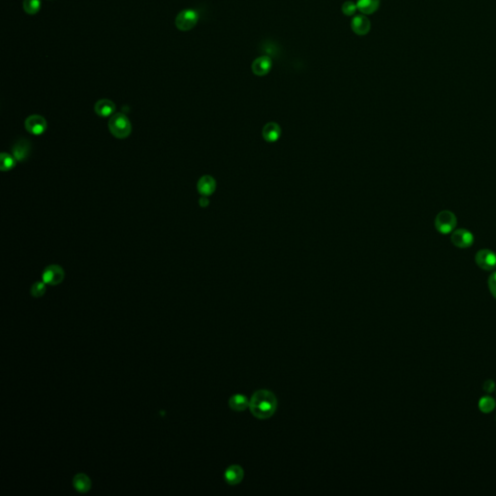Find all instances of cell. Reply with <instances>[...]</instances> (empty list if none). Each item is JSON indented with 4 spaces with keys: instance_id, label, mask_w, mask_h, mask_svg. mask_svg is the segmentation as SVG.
<instances>
[{
    "instance_id": "cell-1",
    "label": "cell",
    "mask_w": 496,
    "mask_h": 496,
    "mask_svg": "<svg viewBox=\"0 0 496 496\" xmlns=\"http://www.w3.org/2000/svg\"><path fill=\"white\" fill-rule=\"evenodd\" d=\"M278 402L275 394L268 389H258L249 400V410L255 418L267 420L276 412Z\"/></svg>"
},
{
    "instance_id": "cell-2",
    "label": "cell",
    "mask_w": 496,
    "mask_h": 496,
    "mask_svg": "<svg viewBox=\"0 0 496 496\" xmlns=\"http://www.w3.org/2000/svg\"><path fill=\"white\" fill-rule=\"evenodd\" d=\"M109 129L116 138L124 139L131 133L132 126L125 115L118 113L114 115L109 121Z\"/></svg>"
},
{
    "instance_id": "cell-3",
    "label": "cell",
    "mask_w": 496,
    "mask_h": 496,
    "mask_svg": "<svg viewBox=\"0 0 496 496\" xmlns=\"http://www.w3.org/2000/svg\"><path fill=\"white\" fill-rule=\"evenodd\" d=\"M199 21V14L192 9L182 10L180 13L177 14L174 24L175 27L180 31H189L196 27Z\"/></svg>"
},
{
    "instance_id": "cell-4",
    "label": "cell",
    "mask_w": 496,
    "mask_h": 496,
    "mask_svg": "<svg viewBox=\"0 0 496 496\" xmlns=\"http://www.w3.org/2000/svg\"><path fill=\"white\" fill-rule=\"evenodd\" d=\"M434 224L437 231L440 232L441 234H449L456 228V215L452 212L443 211L436 216Z\"/></svg>"
},
{
    "instance_id": "cell-5",
    "label": "cell",
    "mask_w": 496,
    "mask_h": 496,
    "mask_svg": "<svg viewBox=\"0 0 496 496\" xmlns=\"http://www.w3.org/2000/svg\"><path fill=\"white\" fill-rule=\"evenodd\" d=\"M476 263L479 268L484 270H492L496 268V254L488 249L478 251L476 254Z\"/></svg>"
},
{
    "instance_id": "cell-6",
    "label": "cell",
    "mask_w": 496,
    "mask_h": 496,
    "mask_svg": "<svg viewBox=\"0 0 496 496\" xmlns=\"http://www.w3.org/2000/svg\"><path fill=\"white\" fill-rule=\"evenodd\" d=\"M451 241L456 247L467 248L473 244L474 236L465 229H458L452 234Z\"/></svg>"
},
{
    "instance_id": "cell-7",
    "label": "cell",
    "mask_w": 496,
    "mask_h": 496,
    "mask_svg": "<svg viewBox=\"0 0 496 496\" xmlns=\"http://www.w3.org/2000/svg\"><path fill=\"white\" fill-rule=\"evenodd\" d=\"M64 279V270L59 266H50L43 273V280L50 285H57Z\"/></svg>"
},
{
    "instance_id": "cell-8",
    "label": "cell",
    "mask_w": 496,
    "mask_h": 496,
    "mask_svg": "<svg viewBox=\"0 0 496 496\" xmlns=\"http://www.w3.org/2000/svg\"><path fill=\"white\" fill-rule=\"evenodd\" d=\"M26 128L31 134H43L47 129V121L41 116H30L26 121Z\"/></svg>"
},
{
    "instance_id": "cell-9",
    "label": "cell",
    "mask_w": 496,
    "mask_h": 496,
    "mask_svg": "<svg viewBox=\"0 0 496 496\" xmlns=\"http://www.w3.org/2000/svg\"><path fill=\"white\" fill-rule=\"evenodd\" d=\"M271 67H272V62H271L270 57L268 55H263V56L256 58L251 65L252 72L254 73L256 76H259V77L266 76L271 70Z\"/></svg>"
},
{
    "instance_id": "cell-10",
    "label": "cell",
    "mask_w": 496,
    "mask_h": 496,
    "mask_svg": "<svg viewBox=\"0 0 496 496\" xmlns=\"http://www.w3.org/2000/svg\"><path fill=\"white\" fill-rule=\"evenodd\" d=\"M370 21L364 15L355 16L351 22V28L358 35H365L370 31Z\"/></svg>"
},
{
    "instance_id": "cell-11",
    "label": "cell",
    "mask_w": 496,
    "mask_h": 496,
    "mask_svg": "<svg viewBox=\"0 0 496 496\" xmlns=\"http://www.w3.org/2000/svg\"><path fill=\"white\" fill-rule=\"evenodd\" d=\"M224 478L225 481L232 485L238 484L241 483L242 479L244 478V470L242 469V466L238 464H234L229 466L228 468L224 473Z\"/></svg>"
},
{
    "instance_id": "cell-12",
    "label": "cell",
    "mask_w": 496,
    "mask_h": 496,
    "mask_svg": "<svg viewBox=\"0 0 496 496\" xmlns=\"http://www.w3.org/2000/svg\"><path fill=\"white\" fill-rule=\"evenodd\" d=\"M30 143L26 140L22 139L18 141L13 147L14 158L19 161H25L30 154Z\"/></svg>"
},
{
    "instance_id": "cell-13",
    "label": "cell",
    "mask_w": 496,
    "mask_h": 496,
    "mask_svg": "<svg viewBox=\"0 0 496 496\" xmlns=\"http://www.w3.org/2000/svg\"><path fill=\"white\" fill-rule=\"evenodd\" d=\"M229 406L234 411L242 412L249 408V400L242 393H237L230 398Z\"/></svg>"
},
{
    "instance_id": "cell-14",
    "label": "cell",
    "mask_w": 496,
    "mask_h": 496,
    "mask_svg": "<svg viewBox=\"0 0 496 496\" xmlns=\"http://www.w3.org/2000/svg\"><path fill=\"white\" fill-rule=\"evenodd\" d=\"M94 110L98 116L106 118L114 114L116 110V105L113 101L109 99H101L95 104Z\"/></svg>"
},
{
    "instance_id": "cell-15",
    "label": "cell",
    "mask_w": 496,
    "mask_h": 496,
    "mask_svg": "<svg viewBox=\"0 0 496 496\" xmlns=\"http://www.w3.org/2000/svg\"><path fill=\"white\" fill-rule=\"evenodd\" d=\"M280 135H281V129L279 125L274 122H269L263 129L264 139L268 143L276 142L280 137Z\"/></svg>"
},
{
    "instance_id": "cell-16",
    "label": "cell",
    "mask_w": 496,
    "mask_h": 496,
    "mask_svg": "<svg viewBox=\"0 0 496 496\" xmlns=\"http://www.w3.org/2000/svg\"><path fill=\"white\" fill-rule=\"evenodd\" d=\"M215 180L210 175L203 176L198 182V190L202 195L205 196L212 195L215 192Z\"/></svg>"
},
{
    "instance_id": "cell-17",
    "label": "cell",
    "mask_w": 496,
    "mask_h": 496,
    "mask_svg": "<svg viewBox=\"0 0 496 496\" xmlns=\"http://www.w3.org/2000/svg\"><path fill=\"white\" fill-rule=\"evenodd\" d=\"M380 6V0H358L357 7L363 15L375 13Z\"/></svg>"
},
{
    "instance_id": "cell-18",
    "label": "cell",
    "mask_w": 496,
    "mask_h": 496,
    "mask_svg": "<svg viewBox=\"0 0 496 496\" xmlns=\"http://www.w3.org/2000/svg\"><path fill=\"white\" fill-rule=\"evenodd\" d=\"M73 484H74V487L81 493L87 492L91 487V482H90L89 478L85 474H82V473L75 476V478L73 480Z\"/></svg>"
},
{
    "instance_id": "cell-19",
    "label": "cell",
    "mask_w": 496,
    "mask_h": 496,
    "mask_svg": "<svg viewBox=\"0 0 496 496\" xmlns=\"http://www.w3.org/2000/svg\"><path fill=\"white\" fill-rule=\"evenodd\" d=\"M495 408V401L491 396H483L479 401V409L483 413H490Z\"/></svg>"
},
{
    "instance_id": "cell-20",
    "label": "cell",
    "mask_w": 496,
    "mask_h": 496,
    "mask_svg": "<svg viewBox=\"0 0 496 496\" xmlns=\"http://www.w3.org/2000/svg\"><path fill=\"white\" fill-rule=\"evenodd\" d=\"M23 7L28 15H35L40 11L41 0H24Z\"/></svg>"
},
{
    "instance_id": "cell-21",
    "label": "cell",
    "mask_w": 496,
    "mask_h": 496,
    "mask_svg": "<svg viewBox=\"0 0 496 496\" xmlns=\"http://www.w3.org/2000/svg\"><path fill=\"white\" fill-rule=\"evenodd\" d=\"M0 162H1V170L2 171H9L11 169H13L16 162H15V158H13L11 155L7 154V153H2L1 154V159H0Z\"/></svg>"
},
{
    "instance_id": "cell-22",
    "label": "cell",
    "mask_w": 496,
    "mask_h": 496,
    "mask_svg": "<svg viewBox=\"0 0 496 496\" xmlns=\"http://www.w3.org/2000/svg\"><path fill=\"white\" fill-rule=\"evenodd\" d=\"M46 292V286L43 282H36L32 285L31 287V290H30V293L31 295L35 297H38V296H42V295L45 294Z\"/></svg>"
},
{
    "instance_id": "cell-23",
    "label": "cell",
    "mask_w": 496,
    "mask_h": 496,
    "mask_svg": "<svg viewBox=\"0 0 496 496\" xmlns=\"http://www.w3.org/2000/svg\"><path fill=\"white\" fill-rule=\"evenodd\" d=\"M358 7H357V4H355L353 1H346L343 3L342 5V13L344 14L345 16H353L354 14L356 13Z\"/></svg>"
},
{
    "instance_id": "cell-24",
    "label": "cell",
    "mask_w": 496,
    "mask_h": 496,
    "mask_svg": "<svg viewBox=\"0 0 496 496\" xmlns=\"http://www.w3.org/2000/svg\"><path fill=\"white\" fill-rule=\"evenodd\" d=\"M488 288H489V291L491 293V295H493L496 299V271H494L488 278Z\"/></svg>"
},
{
    "instance_id": "cell-25",
    "label": "cell",
    "mask_w": 496,
    "mask_h": 496,
    "mask_svg": "<svg viewBox=\"0 0 496 496\" xmlns=\"http://www.w3.org/2000/svg\"><path fill=\"white\" fill-rule=\"evenodd\" d=\"M483 389L485 392H487V393H490V392L494 391V389H495V383H494V381H492V380H486L484 382V384H483Z\"/></svg>"
}]
</instances>
